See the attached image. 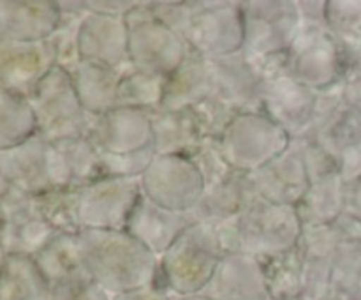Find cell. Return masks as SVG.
<instances>
[{"instance_id": "cell-25", "label": "cell", "mask_w": 361, "mask_h": 300, "mask_svg": "<svg viewBox=\"0 0 361 300\" xmlns=\"http://www.w3.org/2000/svg\"><path fill=\"white\" fill-rule=\"evenodd\" d=\"M270 300H300L307 289V263L300 244L286 253L257 258Z\"/></svg>"}, {"instance_id": "cell-29", "label": "cell", "mask_w": 361, "mask_h": 300, "mask_svg": "<svg viewBox=\"0 0 361 300\" xmlns=\"http://www.w3.org/2000/svg\"><path fill=\"white\" fill-rule=\"evenodd\" d=\"M166 78L155 74L136 71L133 67L126 71L120 78L116 106L141 109V112H155L161 108L164 99Z\"/></svg>"}, {"instance_id": "cell-6", "label": "cell", "mask_w": 361, "mask_h": 300, "mask_svg": "<svg viewBox=\"0 0 361 300\" xmlns=\"http://www.w3.org/2000/svg\"><path fill=\"white\" fill-rule=\"evenodd\" d=\"M37 134L48 141L87 136L92 116L85 112L69 71L55 66L27 97Z\"/></svg>"}, {"instance_id": "cell-28", "label": "cell", "mask_w": 361, "mask_h": 300, "mask_svg": "<svg viewBox=\"0 0 361 300\" xmlns=\"http://www.w3.org/2000/svg\"><path fill=\"white\" fill-rule=\"evenodd\" d=\"M37 214L59 235H80V189H56L34 198Z\"/></svg>"}, {"instance_id": "cell-23", "label": "cell", "mask_w": 361, "mask_h": 300, "mask_svg": "<svg viewBox=\"0 0 361 300\" xmlns=\"http://www.w3.org/2000/svg\"><path fill=\"white\" fill-rule=\"evenodd\" d=\"M214 94L210 60L190 49L185 62L166 80L161 109L176 112L200 104Z\"/></svg>"}, {"instance_id": "cell-36", "label": "cell", "mask_w": 361, "mask_h": 300, "mask_svg": "<svg viewBox=\"0 0 361 300\" xmlns=\"http://www.w3.org/2000/svg\"><path fill=\"white\" fill-rule=\"evenodd\" d=\"M345 215L361 224V175L348 186V207Z\"/></svg>"}, {"instance_id": "cell-39", "label": "cell", "mask_w": 361, "mask_h": 300, "mask_svg": "<svg viewBox=\"0 0 361 300\" xmlns=\"http://www.w3.org/2000/svg\"><path fill=\"white\" fill-rule=\"evenodd\" d=\"M300 300H307V299H305V296H302V299H300Z\"/></svg>"}, {"instance_id": "cell-16", "label": "cell", "mask_w": 361, "mask_h": 300, "mask_svg": "<svg viewBox=\"0 0 361 300\" xmlns=\"http://www.w3.org/2000/svg\"><path fill=\"white\" fill-rule=\"evenodd\" d=\"M214 95L224 102L231 112L263 113V78L243 52L224 59L210 60Z\"/></svg>"}, {"instance_id": "cell-17", "label": "cell", "mask_w": 361, "mask_h": 300, "mask_svg": "<svg viewBox=\"0 0 361 300\" xmlns=\"http://www.w3.org/2000/svg\"><path fill=\"white\" fill-rule=\"evenodd\" d=\"M78 52L87 62L113 69L129 66V28L126 18L87 13L78 28Z\"/></svg>"}, {"instance_id": "cell-14", "label": "cell", "mask_w": 361, "mask_h": 300, "mask_svg": "<svg viewBox=\"0 0 361 300\" xmlns=\"http://www.w3.org/2000/svg\"><path fill=\"white\" fill-rule=\"evenodd\" d=\"M319 92L289 76L288 71L263 81L261 108L264 115L277 122L293 141H307L316 120Z\"/></svg>"}, {"instance_id": "cell-30", "label": "cell", "mask_w": 361, "mask_h": 300, "mask_svg": "<svg viewBox=\"0 0 361 300\" xmlns=\"http://www.w3.org/2000/svg\"><path fill=\"white\" fill-rule=\"evenodd\" d=\"M324 23L356 59L361 48V2H326Z\"/></svg>"}, {"instance_id": "cell-9", "label": "cell", "mask_w": 361, "mask_h": 300, "mask_svg": "<svg viewBox=\"0 0 361 300\" xmlns=\"http://www.w3.org/2000/svg\"><path fill=\"white\" fill-rule=\"evenodd\" d=\"M182 37L192 52L208 60L224 59L243 49V14L240 2H190Z\"/></svg>"}, {"instance_id": "cell-34", "label": "cell", "mask_w": 361, "mask_h": 300, "mask_svg": "<svg viewBox=\"0 0 361 300\" xmlns=\"http://www.w3.org/2000/svg\"><path fill=\"white\" fill-rule=\"evenodd\" d=\"M342 99L345 106L361 112V74L356 73V69H353L342 83Z\"/></svg>"}, {"instance_id": "cell-11", "label": "cell", "mask_w": 361, "mask_h": 300, "mask_svg": "<svg viewBox=\"0 0 361 300\" xmlns=\"http://www.w3.org/2000/svg\"><path fill=\"white\" fill-rule=\"evenodd\" d=\"M140 182L147 200L178 214H190L207 189L200 168L185 155L155 154Z\"/></svg>"}, {"instance_id": "cell-13", "label": "cell", "mask_w": 361, "mask_h": 300, "mask_svg": "<svg viewBox=\"0 0 361 300\" xmlns=\"http://www.w3.org/2000/svg\"><path fill=\"white\" fill-rule=\"evenodd\" d=\"M143 196L140 179L101 176L80 187V224L83 229H126Z\"/></svg>"}, {"instance_id": "cell-27", "label": "cell", "mask_w": 361, "mask_h": 300, "mask_svg": "<svg viewBox=\"0 0 361 300\" xmlns=\"http://www.w3.org/2000/svg\"><path fill=\"white\" fill-rule=\"evenodd\" d=\"M60 150L71 189H80L104 176L101 159L88 136L53 141Z\"/></svg>"}, {"instance_id": "cell-1", "label": "cell", "mask_w": 361, "mask_h": 300, "mask_svg": "<svg viewBox=\"0 0 361 300\" xmlns=\"http://www.w3.org/2000/svg\"><path fill=\"white\" fill-rule=\"evenodd\" d=\"M78 240L88 274L109 295L161 286L159 256L126 229H83Z\"/></svg>"}, {"instance_id": "cell-31", "label": "cell", "mask_w": 361, "mask_h": 300, "mask_svg": "<svg viewBox=\"0 0 361 300\" xmlns=\"http://www.w3.org/2000/svg\"><path fill=\"white\" fill-rule=\"evenodd\" d=\"M51 300H111V295L99 286L88 272L49 286Z\"/></svg>"}, {"instance_id": "cell-10", "label": "cell", "mask_w": 361, "mask_h": 300, "mask_svg": "<svg viewBox=\"0 0 361 300\" xmlns=\"http://www.w3.org/2000/svg\"><path fill=\"white\" fill-rule=\"evenodd\" d=\"M310 186L300 201L303 226L337 224L345 215L348 186L337 162L314 141H302Z\"/></svg>"}, {"instance_id": "cell-15", "label": "cell", "mask_w": 361, "mask_h": 300, "mask_svg": "<svg viewBox=\"0 0 361 300\" xmlns=\"http://www.w3.org/2000/svg\"><path fill=\"white\" fill-rule=\"evenodd\" d=\"M249 176L259 198L271 203L298 207L310 186L302 141H293L281 157Z\"/></svg>"}, {"instance_id": "cell-22", "label": "cell", "mask_w": 361, "mask_h": 300, "mask_svg": "<svg viewBox=\"0 0 361 300\" xmlns=\"http://www.w3.org/2000/svg\"><path fill=\"white\" fill-rule=\"evenodd\" d=\"M148 115L154 129L155 154L192 157L208 141L192 108L176 109V112H166L159 108Z\"/></svg>"}, {"instance_id": "cell-4", "label": "cell", "mask_w": 361, "mask_h": 300, "mask_svg": "<svg viewBox=\"0 0 361 300\" xmlns=\"http://www.w3.org/2000/svg\"><path fill=\"white\" fill-rule=\"evenodd\" d=\"M224 256L215 226L190 222L159 258L161 286L178 296L203 293Z\"/></svg>"}, {"instance_id": "cell-24", "label": "cell", "mask_w": 361, "mask_h": 300, "mask_svg": "<svg viewBox=\"0 0 361 300\" xmlns=\"http://www.w3.org/2000/svg\"><path fill=\"white\" fill-rule=\"evenodd\" d=\"M127 69H113L87 60H80L73 69H69L78 97L88 115L99 116L116 108L120 78Z\"/></svg>"}, {"instance_id": "cell-38", "label": "cell", "mask_w": 361, "mask_h": 300, "mask_svg": "<svg viewBox=\"0 0 361 300\" xmlns=\"http://www.w3.org/2000/svg\"><path fill=\"white\" fill-rule=\"evenodd\" d=\"M326 300H353L351 295H344V293H330Z\"/></svg>"}, {"instance_id": "cell-37", "label": "cell", "mask_w": 361, "mask_h": 300, "mask_svg": "<svg viewBox=\"0 0 361 300\" xmlns=\"http://www.w3.org/2000/svg\"><path fill=\"white\" fill-rule=\"evenodd\" d=\"M175 300H212L210 296L204 293H196V295H185V296H176Z\"/></svg>"}, {"instance_id": "cell-3", "label": "cell", "mask_w": 361, "mask_h": 300, "mask_svg": "<svg viewBox=\"0 0 361 300\" xmlns=\"http://www.w3.org/2000/svg\"><path fill=\"white\" fill-rule=\"evenodd\" d=\"M214 226L226 254L247 253L256 258L291 251L303 233L298 208L271 203L259 196L242 215Z\"/></svg>"}, {"instance_id": "cell-21", "label": "cell", "mask_w": 361, "mask_h": 300, "mask_svg": "<svg viewBox=\"0 0 361 300\" xmlns=\"http://www.w3.org/2000/svg\"><path fill=\"white\" fill-rule=\"evenodd\" d=\"M257 198L250 176L233 172L228 179L204 189L197 207L190 212L192 221L221 224L242 215Z\"/></svg>"}, {"instance_id": "cell-12", "label": "cell", "mask_w": 361, "mask_h": 300, "mask_svg": "<svg viewBox=\"0 0 361 300\" xmlns=\"http://www.w3.org/2000/svg\"><path fill=\"white\" fill-rule=\"evenodd\" d=\"M245 42L250 60L286 55L302 28L296 2H240Z\"/></svg>"}, {"instance_id": "cell-8", "label": "cell", "mask_w": 361, "mask_h": 300, "mask_svg": "<svg viewBox=\"0 0 361 300\" xmlns=\"http://www.w3.org/2000/svg\"><path fill=\"white\" fill-rule=\"evenodd\" d=\"M129 28V66L136 71L168 80L189 56L190 48L182 35L159 20L143 2L126 16Z\"/></svg>"}, {"instance_id": "cell-7", "label": "cell", "mask_w": 361, "mask_h": 300, "mask_svg": "<svg viewBox=\"0 0 361 300\" xmlns=\"http://www.w3.org/2000/svg\"><path fill=\"white\" fill-rule=\"evenodd\" d=\"M291 143V136L264 113H238L217 140L226 162L245 175L281 157Z\"/></svg>"}, {"instance_id": "cell-33", "label": "cell", "mask_w": 361, "mask_h": 300, "mask_svg": "<svg viewBox=\"0 0 361 300\" xmlns=\"http://www.w3.org/2000/svg\"><path fill=\"white\" fill-rule=\"evenodd\" d=\"M140 6H143V2H102V0H97V2H85V9L87 13H95V14H106V16H116V18H126L127 14L133 13L134 9H137Z\"/></svg>"}, {"instance_id": "cell-32", "label": "cell", "mask_w": 361, "mask_h": 300, "mask_svg": "<svg viewBox=\"0 0 361 300\" xmlns=\"http://www.w3.org/2000/svg\"><path fill=\"white\" fill-rule=\"evenodd\" d=\"M190 159H192V161L196 162L197 168H200L201 175H203L204 179V186L207 187L228 179V176L235 172V169H231V166L226 162L217 141H207V143H204Z\"/></svg>"}, {"instance_id": "cell-35", "label": "cell", "mask_w": 361, "mask_h": 300, "mask_svg": "<svg viewBox=\"0 0 361 300\" xmlns=\"http://www.w3.org/2000/svg\"><path fill=\"white\" fill-rule=\"evenodd\" d=\"M111 300H171L162 286H147V288L130 289V292L111 295Z\"/></svg>"}, {"instance_id": "cell-18", "label": "cell", "mask_w": 361, "mask_h": 300, "mask_svg": "<svg viewBox=\"0 0 361 300\" xmlns=\"http://www.w3.org/2000/svg\"><path fill=\"white\" fill-rule=\"evenodd\" d=\"M309 141L337 162L348 184L361 175V112L342 104Z\"/></svg>"}, {"instance_id": "cell-19", "label": "cell", "mask_w": 361, "mask_h": 300, "mask_svg": "<svg viewBox=\"0 0 361 300\" xmlns=\"http://www.w3.org/2000/svg\"><path fill=\"white\" fill-rule=\"evenodd\" d=\"M203 293L212 300H270L263 267L247 253L226 254Z\"/></svg>"}, {"instance_id": "cell-26", "label": "cell", "mask_w": 361, "mask_h": 300, "mask_svg": "<svg viewBox=\"0 0 361 300\" xmlns=\"http://www.w3.org/2000/svg\"><path fill=\"white\" fill-rule=\"evenodd\" d=\"M0 300H51V288L34 258L9 254L0 268Z\"/></svg>"}, {"instance_id": "cell-5", "label": "cell", "mask_w": 361, "mask_h": 300, "mask_svg": "<svg viewBox=\"0 0 361 300\" xmlns=\"http://www.w3.org/2000/svg\"><path fill=\"white\" fill-rule=\"evenodd\" d=\"M356 59L338 42L326 25H302L286 55V71L316 92L341 87Z\"/></svg>"}, {"instance_id": "cell-20", "label": "cell", "mask_w": 361, "mask_h": 300, "mask_svg": "<svg viewBox=\"0 0 361 300\" xmlns=\"http://www.w3.org/2000/svg\"><path fill=\"white\" fill-rule=\"evenodd\" d=\"M190 222H194L190 214L166 210L141 196L127 221L126 232L161 258Z\"/></svg>"}, {"instance_id": "cell-2", "label": "cell", "mask_w": 361, "mask_h": 300, "mask_svg": "<svg viewBox=\"0 0 361 300\" xmlns=\"http://www.w3.org/2000/svg\"><path fill=\"white\" fill-rule=\"evenodd\" d=\"M87 136L97 150L104 176L140 179L155 157L150 115L141 109L116 106L92 116Z\"/></svg>"}]
</instances>
